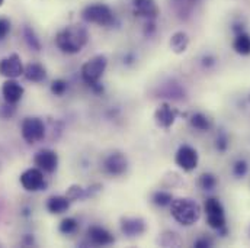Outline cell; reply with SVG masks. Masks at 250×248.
Instances as JSON below:
<instances>
[{"mask_svg":"<svg viewBox=\"0 0 250 248\" xmlns=\"http://www.w3.org/2000/svg\"><path fill=\"white\" fill-rule=\"evenodd\" d=\"M151 200H153V203H154L156 206L165 208V206H170V203H172V200H173V196H172V193H169V191L159 190V191H156V193L153 194Z\"/></svg>","mask_w":250,"mask_h":248,"instance_id":"cell-24","label":"cell"},{"mask_svg":"<svg viewBox=\"0 0 250 248\" xmlns=\"http://www.w3.org/2000/svg\"><path fill=\"white\" fill-rule=\"evenodd\" d=\"M77 227H79V224H77V221L74 218H65V219H62V224H60V232L65 234V235L73 234V232H76Z\"/></svg>","mask_w":250,"mask_h":248,"instance_id":"cell-26","label":"cell"},{"mask_svg":"<svg viewBox=\"0 0 250 248\" xmlns=\"http://www.w3.org/2000/svg\"><path fill=\"white\" fill-rule=\"evenodd\" d=\"M104 169L111 176H123L128 169V160L123 153H112L104 161Z\"/></svg>","mask_w":250,"mask_h":248,"instance_id":"cell-13","label":"cell"},{"mask_svg":"<svg viewBox=\"0 0 250 248\" xmlns=\"http://www.w3.org/2000/svg\"><path fill=\"white\" fill-rule=\"evenodd\" d=\"M204 210L209 228L217 231L226 229V212L221 202L217 197H208L204 203Z\"/></svg>","mask_w":250,"mask_h":248,"instance_id":"cell-5","label":"cell"},{"mask_svg":"<svg viewBox=\"0 0 250 248\" xmlns=\"http://www.w3.org/2000/svg\"><path fill=\"white\" fill-rule=\"evenodd\" d=\"M3 3H4V0H0V6H3Z\"/></svg>","mask_w":250,"mask_h":248,"instance_id":"cell-34","label":"cell"},{"mask_svg":"<svg viewBox=\"0 0 250 248\" xmlns=\"http://www.w3.org/2000/svg\"><path fill=\"white\" fill-rule=\"evenodd\" d=\"M23 37H25V41L28 42V45L32 50H35V51H40L41 50V42L37 38V35H35V32H34V29L31 26H25L23 28Z\"/></svg>","mask_w":250,"mask_h":248,"instance_id":"cell-25","label":"cell"},{"mask_svg":"<svg viewBox=\"0 0 250 248\" xmlns=\"http://www.w3.org/2000/svg\"><path fill=\"white\" fill-rule=\"evenodd\" d=\"M199 155L198 151L190 145H182L175 154V163L184 172H192L198 167Z\"/></svg>","mask_w":250,"mask_h":248,"instance_id":"cell-7","label":"cell"},{"mask_svg":"<svg viewBox=\"0 0 250 248\" xmlns=\"http://www.w3.org/2000/svg\"><path fill=\"white\" fill-rule=\"evenodd\" d=\"M193 247L195 248L212 247V240H211V238H207V237H201V238H198V240L193 243Z\"/></svg>","mask_w":250,"mask_h":248,"instance_id":"cell-32","label":"cell"},{"mask_svg":"<svg viewBox=\"0 0 250 248\" xmlns=\"http://www.w3.org/2000/svg\"><path fill=\"white\" fill-rule=\"evenodd\" d=\"M1 93L7 105H16L22 99L25 89L15 78H7L1 86Z\"/></svg>","mask_w":250,"mask_h":248,"instance_id":"cell-14","label":"cell"},{"mask_svg":"<svg viewBox=\"0 0 250 248\" xmlns=\"http://www.w3.org/2000/svg\"><path fill=\"white\" fill-rule=\"evenodd\" d=\"M202 0H170V6L173 7L176 16L179 19H184L187 20L192 16L195 7L198 4H201Z\"/></svg>","mask_w":250,"mask_h":248,"instance_id":"cell-16","label":"cell"},{"mask_svg":"<svg viewBox=\"0 0 250 248\" xmlns=\"http://www.w3.org/2000/svg\"><path fill=\"white\" fill-rule=\"evenodd\" d=\"M23 76L32 83H41L47 78V70L38 62H29L23 70Z\"/></svg>","mask_w":250,"mask_h":248,"instance_id":"cell-18","label":"cell"},{"mask_svg":"<svg viewBox=\"0 0 250 248\" xmlns=\"http://www.w3.org/2000/svg\"><path fill=\"white\" fill-rule=\"evenodd\" d=\"M108 67V58L105 56H95L82 65V78L93 89H101L99 81Z\"/></svg>","mask_w":250,"mask_h":248,"instance_id":"cell-4","label":"cell"},{"mask_svg":"<svg viewBox=\"0 0 250 248\" xmlns=\"http://www.w3.org/2000/svg\"><path fill=\"white\" fill-rule=\"evenodd\" d=\"M19 182H21L22 187L28 191H38V190L45 189V186H47L45 179H44V172L38 167H32V169L25 170L21 174Z\"/></svg>","mask_w":250,"mask_h":248,"instance_id":"cell-9","label":"cell"},{"mask_svg":"<svg viewBox=\"0 0 250 248\" xmlns=\"http://www.w3.org/2000/svg\"><path fill=\"white\" fill-rule=\"evenodd\" d=\"M121 231L128 237H138L146 232V222L141 218H123Z\"/></svg>","mask_w":250,"mask_h":248,"instance_id":"cell-17","label":"cell"},{"mask_svg":"<svg viewBox=\"0 0 250 248\" xmlns=\"http://www.w3.org/2000/svg\"><path fill=\"white\" fill-rule=\"evenodd\" d=\"M87 235H89V240L96 246H111V244L115 243L114 235L108 229H105L102 227H98V225L90 227L89 231H87Z\"/></svg>","mask_w":250,"mask_h":248,"instance_id":"cell-15","label":"cell"},{"mask_svg":"<svg viewBox=\"0 0 250 248\" xmlns=\"http://www.w3.org/2000/svg\"><path fill=\"white\" fill-rule=\"evenodd\" d=\"M86 196H87V193L80 186H71L67 190V197L70 200H80V199H84Z\"/></svg>","mask_w":250,"mask_h":248,"instance_id":"cell-29","label":"cell"},{"mask_svg":"<svg viewBox=\"0 0 250 248\" xmlns=\"http://www.w3.org/2000/svg\"><path fill=\"white\" fill-rule=\"evenodd\" d=\"M178 115H179V111L176 108H173L170 103H166L165 102V103H160L159 108L156 109V112H154V121H156L157 126L167 129V128H170L172 125L175 124Z\"/></svg>","mask_w":250,"mask_h":248,"instance_id":"cell-12","label":"cell"},{"mask_svg":"<svg viewBox=\"0 0 250 248\" xmlns=\"http://www.w3.org/2000/svg\"><path fill=\"white\" fill-rule=\"evenodd\" d=\"M201 213H202L201 206L190 197L173 199L170 203V215L178 224L184 227L195 225L199 221Z\"/></svg>","mask_w":250,"mask_h":248,"instance_id":"cell-2","label":"cell"},{"mask_svg":"<svg viewBox=\"0 0 250 248\" xmlns=\"http://www.w3.org/2000/svg\"><path fill=\"white\" fill-rule=\"evenodd\" d=\"M21 132L28 144H35L41 141L45 135V125L40 118H25L21 125Z\"/></svg>","mask_w":250,"mask_h":248,"instance_id":"cell-6","label":"cell"},{"mask_svg":"<svg viewBox=\"0 0 250 248\" xmlns=\"http://www.w3.org/2000/svg\"><path fill=\"white\" fill-rule=\"evenodd\" d=\"M10 32V20L7 18H0V39H4Z\"/></svg>","mask_w":250,"mask_h":248,"instance_id":"cell-30","label":"cell"},{"mask_svg":"<svg viewBox=\"0 0 250 248\" xmlns=\"http://www.w3.org/2000/svg\"><path fill=\"white\" fill-rule=\"evenodd\" d=\"M189 47V35L184 31H178L170 37V48L176 54H184Z\"/></svg>","mask_w":250,"mask_h":248,"instance_id":"cell-20","label":"cell"},{"mask_svg":"<svg viewBox=\"0 0 250 248\" xmlns=\"http://www.w3.org/2000/svg\"><path fill=\"white\" fill-rule=\"evenodd\" d=\"M131 6L134 16L144 20H156L160 15V9L156 0H132Z\"/></svg>","mask_w":250,"mask_h":248,"instance_id":"cell-8","label":"cell"},{"mask_svg":"<svg viewBox=\"0 0 250 248\" xmlns=\"http://www.w3.org/2000/svg\"><path fill=\"white\" fill-rule=\"evenodd\" d=\"M82 19L86 23L98 25L102 28H109L115 25L117 18L114 10L105 3H92L82 10Z\"/></svg>","mask_w":250,"mask_h":248,"instance_id":"cell-3","label":"cell"},{"mask_svg":"<svg viewBox=\"0 0 250 248\" xmlns=\"http://www.w3.org/2000/svg\"><path fill=\"white\" fill-rule=\"evenodd\" d=\"M23 64L18 54H10L9 57L0 60V76L6 78H18L23 76Z\"/></svg>","mask_w":250,"mask_h":248,"instance_id":"cell-10","label":"cell"},{"mask_svg":"<svg viewBox=\"0 0 250 248\" xmlns=\"http://www.w3.org/2000/svg\"><path fill=\"white\" fill-rule=\"evenodd\" d=\"M70 202L71 200L67 196H51L47 202V209L53 215H62L68 210Z\"/></svg>","mask_w":250,"mask_h":248,"instance_id":"cell-19","label":"cell"},{"mask_svg":"<svg viewBox=\"0 0 250 248\" xmlns=\"http://www.w3.org/2000/svg\"><path fill=\"white\" fill-rule=\"evenodd\" d=\"M215 148H217L220 153H224V151L229 148V139H227V136H226L224 134H223V135H220V136L217 138Z\"/></svg>","mask_w":250,"mask_h":248,"instance_id":"cell-31","label":"cell"},{"mask_svg":"<svg viewBox=\"0 0 250 248\" xmlns=\"http://www.w3.org/2000/svg\"><path fill=\"white\" fill-rule=\"evenodd\" d=\"M189 122H190V126H192V128H195V129H198V131H201V132H207V131H209L211 126H212L211 119H209L207 115L201 114V112L193 114V115L189 118Z\"/></svg>","mask_w":250,"mask_h":248,"instance_id":"cell-22","label":"cell"},{"mask_svg":"<svg viewBox=\"0 0 250 248\" xmlns=\"http://www.w3.org/2000/svg\"><path fill=\"white\" fill-rule=\"evenodd\" d=\"M218 185V179L217 176H214L212 173H202L199 176V187L205 191H211L214 190Z\"/></svg>","mask_w":250,"mask_h":248,"instance_id":"cell-23","label":"cell"},{"mask_svg":"<svg viewBox=\"0 0 250 248\" xmlns=\"http://www.w3.org/2000/svg\"><path fill=\"white\" fill-rule=\"evenodd\" d=\"M248 172H249V164H248V161H245V160H237V161L233 164V174H234L237 179L245 177V176L248 174Z\"/></svg>","mask_w":250,"mask_h":248,"instance_id":"cell-27","label":"cell"},{"mask_svg":"<svg viewBox=\"0 0 250 248\" xmlns=\"http://www.w3.org/2000/svg\"><path fill=\"white\" fill-rule=\"evenodd\" d=\"M34 164L45 173H54L59 167V155L53 150H41L35 154Z\"/></svg>","mask_w":250,"mask_h":248,"instance_id":"cell-11","label":"cell"},{"mask_svg":"<svg viewBox=\"0 0 250 248\" xmlns=\"http://www.w3.org/2000/svg\"><path fill=\"white\" fill-rule=\"evenodd\" d=\"M202 64H204L205 67H208V65H214V64H215V58H214L212 56H205V57L202 58Z\"/></svg>","mask_w":250,"mask_h":248,"instance_id":"cell-33","label":"cell"},{"mask_svg":"<svg viewBox=\"0 0 250 248\" xmlns=\"http://www.w3.org/2000/svg\"><path fill=\"white\" fill-rule=\"evenodd\" d=\"M89 42V31L80 23L68 25L56 35V45L64 54H77Z\"/></svg>","mask_w":250,"mask_h":248,"instance_id":"cell-1","label":"cell"},{"mask_svg":"<svg viewBox=\"0 0 250 248\" xmlns=\"http://www.w3.org/2000/svg\"><path fill=\"white\" fill-rule=\"evenodd\" d=\"M67 89H68V83L65 80L59 78V80H54L51 83V93L56 96H62L67 92Z\"/></svg>","mask_w":250,"mask_h":248,"instance_id":"cell-28","label":"cell"},{"mask_svg":"<svg viewBox=\"0 0 250 248\" xmlns=\"http://www.w3.org/2000/svg\"><path fill=\"white\" fill-rule=\"evenodd\" d=\"M233 50L239 56H250V34L245 31L236 34V38L233 41Z\"/></svg>","mask_w":250,"mask_h":248,"instance_id":"cell-21","label":"cell"}]
</instances>
